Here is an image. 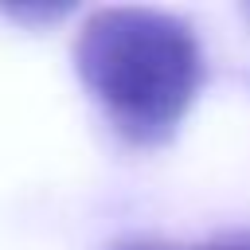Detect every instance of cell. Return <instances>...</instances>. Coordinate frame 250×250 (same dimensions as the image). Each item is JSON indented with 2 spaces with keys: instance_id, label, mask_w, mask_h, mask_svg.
<instances>
[{
  "instance_id": "cell-1",
  "label": "cell",
  "mask_w": 250,
  "mask_h": 250,
  "mask_svg": "<svg viewBox=\"0 0 250 250\" xmlns=\"http://www.w3.org/2000/svg\"><path fill=\"white\" fill-rule=\"evenodd\" d=\"M74 70L125 141L160 145L203 82V51L168 12L98 8L78 27Z\"/></svg>"
},
{
  "instance_id": "cell-2",
  "label": "cell",
  "mask_w": 250,
  "mask_h": 250,
  "mask_svg": "<svg viewBox=\"0 0 250 250\" xmlns=\"http://www.w3.org/2000/svg\"><path fill=\"white\" fill-rule=\"evenodd\" d=\"M195 250H250V230H242V234H223V238H211V242H203V246H195Z\"/></svg>"
},
{
  "instance_id": "cell-3",
  "label": "cell",
  "mask_w": 250,
  "mask_h": 250,
  "mask_svg": "<svg viewBox=\"0 0 250 250\" xmlns=\"http://www.w3.org/2000/svg\"><path fill=\"white\" fill-rule=\"evenodd\" d=\"M117 250H172V246H156V242H129V246H117Z\"/></svg>"
}]
</instances>
